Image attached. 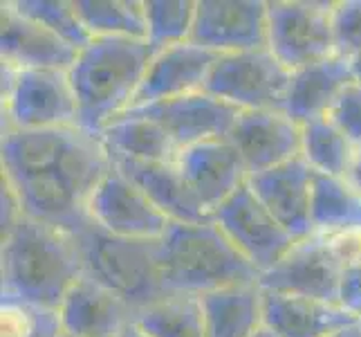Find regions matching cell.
I'll return each instance as SVG.
<instances>
[{"instance_id": "cell-2", "label": "cell", "mask_w": 361, "mask_h": 337, "mask_svg": "<svg viewBox=\"0 0 361 337\" xmlns=\"http://www.w3.org/2000/svg\"><path fill=\"white\" fill-rule=\"evenodd\" d=\"M81 277L77 236L25 214L3 232V302L59 313Z\"/></svg>"}, {"instance_id": "cell-25", "label": "cell", "mask_w": 361, "mask_h": 337, "mask_svg": "<svg viewBox=\"0 0 361 337\" xmlns=\"http://www.w3.org/2000/svg\"><path fill=\"white\" fill-rule=\"evenodd\" d=\"M312 225L323 236L361 234V196L343 178L314 171Z\"/></svg>"}, {"instance_id": "cell-7", "label": "cell", "mask_w": 361, "mask_h": 337, "mask_svg": "<svg viewBox=\"0 0 361 337\" xmlns=\"http://www.w3.org/2000/svg\"><path fill=\"white\" fill-rule=\"evenodd\" d=\"M334 3L271 0L267 3V47L290 72L337 54Z\"/></svg>"}, {"instance_id": "cell-40", "label": "cell", "mask_w": 361, "mask_h": 337, "mask_svg": "<svg viewBox=\"0 0 361 337\" xmlns=\"http://www.w3.org/2000/svg\"><path fill=\"white\" fill-rule=\"evenodd\" d=\"M61 337H72V335H66V333H61Z\"/></svg>"}, {"instance_id": "cell-31", "label": "cell", "mask_w": 361, "mask_h": 337, "mask_svg": "<svg viewBox=\"0 0 361 337\" xmlns=\"http://www.w3.org/2000/svg\"><path fill=\"white\" fill-rule=\"evenodd\" d=\"M56 310L3 302V337H61Z\"/></svg>"}, {"instance_id": "cell-32", "label": "cell", "mask_w": 361, "mask_h": 337, "mask_svg": "<svg viewBox=\"0 0 361 337\" xmlns=\"http://www.w3.org/2000/svg\"><path fill=\"white\" fill-rule=\"evenodd\" d=\"M332 30L337 54L353 59L361 54V0H343L334 3Z\"/></svg>"}, {"instance_id": "cell-8", "label": "cell", "mask_w": 361, "mask_h": 337, "mask_svg": "<svg viewBox=\"0 0 361 337\" xmlns=\"http://www.w3.org/2000/svg\"><path fill=\"white\" fill-rule=\"evenodd\" d=\"M292 72L269 47L220 54L204 90L238 110H283Z\"/></svg>"}, {"instance_id": "cell-1", "label": "cell", "mask_w": 361, "mask_h": 337, "mask_svg": "<svg viewBox=\"0 0 361 337\" xmlns=\"http://www.w3.org/2000/svg\"><path fill=\"white\" fill-rule=\"evenodd\" d=\"M113 169L102 135L81 126L49 131L3 129V187L20 214L72 236L90 220V201Z\"/></svg>"}, {"instance_id": "cell-4", "label": "cell", "mask_w": 361, "mask_h": 337, "mask_svg": "<svg viewBox=\"0 0 361 337\" xmlns=\"http://www.w3.org/2000/svg\"><path fill=\"white\" fill-rule=\"evenodd\" d=\"M157 256L166 292L202 297L260 279V272L214 220H171L157 241Z\"/></svg>"}, {"instance_id": "cell-19", "label": "cell", "mask_w": 361, "mask_h": 337, "mask_svg": "<svg viewBox=\"0 0 361 337\" xmlns=\"http://www.w3.org/2000/svg\"><path fill=\"white\" fill-rule=\"evenodd\" d=\"M61 331L72 337H121L135 310L88 274L68 290L59 308Z\"/></svg>"}, {"instance_id": "cell-38", "label": "cell", "mask_w": 361, "mask_h": 337, "mask_svg": "<svg viewBox=\"0 0 361 337\" xmlns=\"http://www.w3.org/2000/svg\"><path fill=\"white\" fill-rule=\"evenodd\" d=\"M350 64H353V72H355V81L361 83V54L353 57V59H350Z\"/></svg>"}, {"instance_id": "cell-9", "label": "cell", "mask_w": 361, "mask_h": 337, "mask_svg": "<svg viewBox=\"0 0 361 337\" xmlns=\"http://www.w3.org/2000/svg\"><path fill=\"white\" fill-rule=\"evenodd\" d=\"M211 220L260 274L276 266L296 243L249 184L240 187L225 205H220L211 214Z\"/></svg>"}, {"instance_id": "cell-14", "label": "cell", "mask_w": 361, "mask_h": 337, "mask_svg": "<svg viewBox=\"0 0 361 337\" xmlns=\"http://www.w3.org/2000/svg\"><path fill=\"white\" fill-rule=\"evenodd\" d=\"M128 112L155 119L171 135V140L178 144L180 151L209 140L229 137L235 119L240 115L235 106L222 102L207 90L130 108Z\"/></svg>"}, {"instance_id": "cell-15", "label": "cell", "mask_w": 361, "mask_h": 337, "mask_svg": "<svg viewBox=\"0 0 361 337\" xmlns=\"http://www.w3.org/2000/svg\"><path fill=\"white\" fill-rule=\"evenodd\" d=\"M229 142L238 148L249 176L301 158L303 131L285 110H240Z\"/></svg>"}, {"instance_id": "cell-11", "label": "cell", "mask_w": 361, "mask_h": 337, "mask_svg": "<svg viewBox=\"0 0 361 337\" xmlns=\"http://www.w3.org/2000/svg\"><path fill=\"white\" fill-rule=\"evenodd\" d=\"M90 220L121 239L159 241L171 218L113 165L90 201Z\"/></svg>"}, {"instance_id": "cell-10", "label": "cell", "mask_w": 361, "mask_h": 337, "mask_svg": "<svg viewBox=\"0 0 361 337\" xmlns=\"http://www.w3.org/2000/svg\"><path fill=\"white\" fill-rule=\"evenodd\" d=\"M341 259L330 236L312 234L296 241L271 270L263 272L258 285L263 290L314 297L337 304Z\"/></svg>"}, {"instance_id": "cell-6", "label": "cell", "mask_w": 361, "mask_h": 337, "mask_svg": "<svg viewBox=\"0 0 361 337\" xmlns=\"http://www.w3.org/2000/svg\"><path fill=\"white\" fill-rule=\"evenodd\" d=\"M5 129L49 131L79 124V104L66 70H14L3 66Z\"/></svg>"}, {"instance_id": "cell-23", "label": "cell", "mask_w": 361, "mask_h": 337, "mask_svg": "<svg viewBox=\"0 0 361 337\" xmlns=\"http://www.w3.org/2000/svg\"><path fill=\"white\" fill-rule=\"evenodd\" d=\"M207 337H252L263 326V288L258 283L202 295Z\"/></svg>"}, {"instance_id": "cell-22", "label": "cell", "mask_w": 361, "mask_h": 337, "mask_svg": "<svg viewBox=\"0 0 361 337\" xmlns=\"http://www.w3.org/2000/svg\"><path fill=\"white\" fill-rule=\"evenodd\" d=\"M113 158V165L130 178L140 189L151 198L153 205L161 209L171 220L180 223H204L211 220L202 207L195 203L191 191L180 176L176 162H137L128 158Z\"/></svg>"}, {"instance_id": "cell-17", "label": "cell", "mask_w": 361, "mask_h": 337, "mask_svg": "<svg viewBox=\"0 0 361 337\" xmlns=\"http://www.w3.org/2000/svg\"><path fill=\"white\" fill-rule=\"evenodd\" d=\"M218 57L220 54L193 41L157 49L144 74L140 90H137L133 108L204 90Z\"/></svg>"}, {"instance_id": "cell-26", "label": "cell", "mask_w": 361, "mask_h": 337, "mask_svg": "<svg viewBox=\"0 0 361 337\" xmlns=\"http://www.w3.org/2000/svg\"><path fill=\"white\" fill-rule=\"evenodd\" d=\"M133 321L148 337H207L202 297L197 295L166 292L137 310Z\"/></svg>"}, {"instance_id": "cell-34", "label": "cell", "mask_w": 361, "mask_h": 337, "mask_svg": "<svg viewBox=\"0 0 361 337\" xmlns=\"http://www.w3.org/2000/svg\"><path fill=\"white\" fill-rule=\"evenodd\" d=\"M337 304L345 313L361 319V254L341 259Z\"/></svg>"}, {"instance_id": "cell-39", "label": "cell", "mask_w": 361, "mask_h": 337, "mask_svg": "<svg viewBox=\"0 0 361 337\" xmlns=\"http://www.w3.org/2000/svg\"><path fill=\"white\" fill-rule=\"evenodd\" d=\"M252 337H279V335L274 333V331H271L269 326H265V324H263V326H260V329H258V331H256V333H254Z\"/></svg>"}, {"instance_id": "cell-18", "label": "cell", "mask_w": 361, "mask_h": 337, "mask_svg": "<svg viewBox=\"0 0 361 337\" xmlns=\"http://www.w3.org/2000/svg\"><path fill=\"white\" fill-rule=\"evenodd\" d=\"M3 34H0V52L3 66L14 70H66L74 66L79 49L61 39L52 30L43 28L11 5H3Z\"/></svg>"}, {"instance_id": "cell-28", "label": "cell", "mask_w": 361, "mask_h": 337, "mask_svg": "<svg viewBox=\"0 0 361 337\" xmlns=\"http://www.w3.org/2000/svg\"><path fill=\"white\" fill-rule=\"evenodd\" d=\"M303 146L301 158L317 173L332 178H343V173L355 155V144L334 126L330 117H319L301 126Z\"/></svg>"}, {"instance_id": "cell-13", "label": "cell", "mask_w": 361, "mask_h": 337, "mask_svg": "<svg viewBox=\"0 0 361 337\" xmlns=\"http://www.w3.org/2000/svg\"><path fill=\"white\" fill-rule=\"evenodd\" d=\"M191 41L216 54L267 47V3L197 0Z\"/></svg>"}, {"instance_id": "cell-20", "label": "cell", "mask_w": 361, "mask_h": 337, "mask_svg": "<svg viewBox=\"0 0 361 337\" xmlns=\"http://www.w3.org/2000/svg\"><path fill=\"white\" fill-rule=\"evenodd\" d=\"M353 83L355 72L350 59L339 54L323 59L319 64L292 72L290 90L288 97H285L283 110L301 126L312 119L328 117L332 106L337 104V99Z\"/></svg>"}, {"instance_id": "cell-5", "label": "cell", "mask_w": 361, "mask_h": 337, "mask_svg": "<svg viewBox=\"0 0 361 337\" xmlns=\"http://www.w3.org/2000/svg\"><path fill=\"white\" fill-rule=\"evenodd\" d=\"M83 274L123 299L135 313L164 297L157 241L121 239L97 225L77 234Z\"/></svg>"}, {"instance_id": "cell-35", "label": "cell", "mask_w": 361, "mask_h": 337, "mask_svg": "<svg viewBox=\"0 0 361 337\" xmlns=\"http://www.w3.org/2000/svg\"><path fill=\"white\" fill-rule=\"evenodd\" d=\"M343 180L348 182V187H353V189L361 196V148H357L350 165H348L345 173H343Z\"/></svg>"}, {"instance_id": "cell-30", "label": "cell", "mask_w": 361, "mask_h": 337, "mask_svg": "<svg viewBox=\"0 0 361 337\" xmlns=\"http://www.w3.org/2000/svg\"><path fill=\"white\" fill-rule=\"evenodd\" d=\"M11 5L23 16L41 23L43 28L59 34L61 39L68 41L72 47H77L79 52L94 41L90 32L85 30L79 11L74 7V0H14Z\"/></svg>"}, {"instance_id": "cell-3", "label": "cell", "mask_w": 361, "mask_h": 337, "mask_svg": "<svg viewBox=\"0 0 361 337\" xmlns=\"http://www.w3.org/2000/svg\"><path fill=\"white\" fill-rule=\"evenodd\" d=\"M157 49L140 39H94L83 47L70 81L79 104L81 129L94 135L130 110Z\"/></svg>"}, {"instance_id": "cell-12", "label": "cell", "mask_w": 361, "mask_h": 337, "mask_svg": "<svg viewBox=\"0 0 361 337\" xmlns=\"http://www.w3.org/2000/svg\"><path fill=\"white\" fill-rule=\"evenodd\" d=\"M176 167L209 218L249 180V171L229 137L182 148Z\"/></svg>"}, {"instance_id": "cell-36", "label": "cell", "mask_w": 361, "mask_h": 337, "mask_svg": "<svg viewBox=\"0 0 361 337\" xmlns=\"http://www.w3.org/2000/svg\"><path fill=\"white\" fill-rule=\"evenodd\" d=\"M328 337H361V321H355V324H350V326L339 329L337 333H332Z\"/></svg>"}, {"instance_id": "cell-29", "label": "cell", "mask_w": 361, "mask_h": 337, "mask_svg": "<svg viewBox=\"0 0 361 337\" xmlns=\"http://www.w3.org/2000/svg\"><path fill=\"white\" fill-rule=\"evenodd\" d=\"M197 0H144L146 41L155 49L191 41Z\"/></svg>"}, {"instance_id": "cell-27", "label": "cell", "mask_w": 361, "mask_h": 337, "mask_svg": "<svg viewBox=\"0 0 361 337\" xmlns=\"http://www.w3.org/2000/svg\"><path fill=\"white\" fill-rule=\"evenodd\" d=\"M92 39L146 41L144 0H74Z\"/></svg>"}, {"instance_id": "cell-21", "label": "cell", "mask_w": 361, "mask_h": 337, "mask_svg": "<svg viewBox=\"0 0 361 337\" xmlns=\"http://www.w3.org/2000/svg\"><path fill=\"white\" fill-rule=\"evenodd\" d=\"M355 321L339 304L314 297L263 290V324L279 337H328Z\"/></svg>"}, {"instance_id": "cell-33", "label": "cell", "mask_w": 361, "mask_h": 337, "mask_svg": "<svg viewBox=\"0 0 361 337\" xmlns=\"http://www.w3.org/2000/svg\"><path fill=\"white\" fill-rule=\"evenodd\" d=\"M328 117L355 144V148H361V83L355 81L348 85Z\"/></svg>"}, {"instance_id": "cell-16", "label": "cell", "mask_w": 361, "mask_h": 337, "mask_svg": "<svg viewBox=\"0 0 361 337\" xmlns=\"http://www.w3.org/2000/svg\"><path fill=\"white\" fill-rule=\"evenodd\" d=\"M247 184L260 198L276 220L296 241L314 234L312 225V189L314 169L303 158L285 162L281 167L249 176Z\"/></svg>"}, {"instance_id": "cell-24", "label": "cell", "mask_w": 361, "mask_h": 337, "mask_svg": "<svg viewBox=\"0 0 361 337\" xmlns=\"http://www.w3.org/2000/svg\"><path fill=\"white\" fill-rule=\"evenodd\" d=\"M102 140L110 155L137 162H176L180 155L178 144L151 117L123 112L102 131Z\"/></svg>"}, {"instance_id": "cell-37", "label": "cell", "mask_w": 361, "mask_h": 337, "mask_svg": "<svg viewBox=\"0 0 361 337\" xmlns=\"http://www.w3.org/2000/svg\"><path fill=\"white\" fill-rule=\"evenodd\" d=\"M121 337H148V335H146V333H144V331H142L140 326H137L135 321H133L130 326H128L126 331H123V335H121Z\"/></svg>"}]
</instances>
